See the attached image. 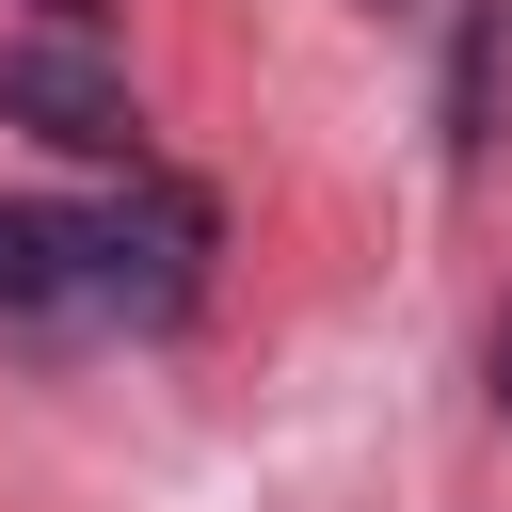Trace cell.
<instances>
[{"mask_svg":"<svg viewBox=\"0 0 512 512\" xmlns=\"http://www.w3.org/2000/svg\"><path fill=\"white\" fill-rule=\"evenodd\" d=\"M192 208L128 192V208H64V192H0V304L16 320H160L192 304Z\"/></svg>","mask_w":512,"mask_h":512,"instance_id":"1","label":"cell"},{"mask_svg":"<svg viewBox=\"0 0 512 512\" xmlns=\"http://www.w3.org/2000/svg\"><path fill=\"white\" fill-rule=\"evenodd\" d=\"M0 112H16L32 144H64V160H144V112H128V80H112L80 32H48V48H0Z\"/></svg>","mask_w":512,"mask_h":512,"instance_id":"2","label":"cell"},{"mask_svg":"<svg viewBox=\"0 0 512 512\" xmlns=\"http://www.w3.org/2000/svg\"><path fill=\"white\" fill-rule=\"evenodd\" d=\"M32 16H48V32H96V16H112V0H32Z\"/></svg>","mask_w":512,"mask_h":512,"instance_id":"3","label":"cell"},{"mask_svg":"<svg viewBox=\"0 0 512 512\" xmlns=\"http://www.w3.org/2000/svg\"><path fill=\"white\" fill-rule=\"evenodd\" d=\"M496 416H512V320H496Z\"/></svg>","mask_w":512,"mask_h":512,"instance_id":"4","label":"cell"}]
</instances>
